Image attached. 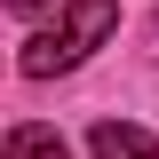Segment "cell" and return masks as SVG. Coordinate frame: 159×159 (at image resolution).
I'll return each instance as SVG.
<instances>
[{"instance_id": "6da1fadb", "label": "cell", "mask_w": 159, "mask_h": 159, "mask_svg": "<svg viewBox=\"0 0 159 159\" xmlns=\"http://www.w3.org/2000/svg\"><path fill=\"white\" fill-rule=\"evenodd\" d=\"M111 24H119V0H72L48 32L24 40L16 72H24V80H56V72H72L88 48H103V40H111Z\"/></svg>"}, {"instance_id": "3957f363", "label": "cell", "mask_w": 159, "mask_h": 159, "mask_svg": "<svg viewBox=\"0 0 159 159\" xmlns=\"http://www.w3.org/2000/svg\"><path fill=\"white\" fill-rule=\"evenodd\" d=\"M0 159H72V151H64V135H56V127H8Z\"/></svg>"}, {"instance_id": "7a4b0ae2", "label": "cell", "mask_w": 159, "mask_h": 159, "mask_svg": "<svg viewBox=\"0 0 159 159\" xmlns=\"http://www.w3.org/2000/svg\"><path fill=\"white\" fill-rule=\"evenodd\" d=\"M88 151L96 159H159V135H143V127H127V119H96Z\"/></svg>"}, {"instance_id": "277c9868", "label": "cell", "mask_w": 159, "mask_h": 159, "mask_svg": "<svg viewBox=\"0 0 159 159\" xmlns=\"http://www.w3.org/2000/svg\"><path fill=\"white\" fill-rule=\"evenodd\" d=\"M0 8H8V16H40L48 0H0Z\"/></svg>"}]
</instances>
